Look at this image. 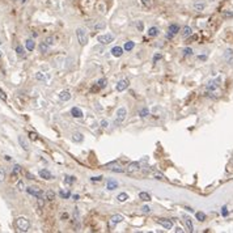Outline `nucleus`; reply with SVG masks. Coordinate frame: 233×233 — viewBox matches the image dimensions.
Instances as JSON below:
<instances>
[{"mask_svg": "<svg viewBox=\"0 0 233 233\" xmlns=\"http://www.w3.org/2000/svg\"><path fill=\"white\" fill-rule=\"evenodd\" d=\"M23 2H26V0H23Z\"/></svg>", "mask_w": 233, "mask_h": 233, "instance_id": "54", "label": "nucleus"}, {"mask_svg": "<svg viewBox=\"0 0 233 233\" xmlns=\"http://www.w3.org/2000/svg\"><path fill=\"white\" fill-rule=\"evenodd\" d=\"M114 41V36L110 33H108V34H104V36H100L98 37V42L101 43V45H109V43H111Z\"/></svg>", "mask_w": 233, "mask_h": 233, "instance_id": "5", "label": "nucleus"}, {"mask_svg": "<svg viewBox=\"0 0 233 233\" xmlns=\"http://www.w3.org/2000/svg\"><path fill=\"white\" fill-rule=\"evenodd\" d=\"M183 54H185V55H192V50L187 47V49H185V50H183Z\"/></svg>", "mask_w": 233, "mask_h": 233, "instance_id": "44", "label": "nucleus"}, {"mask_svg": "<svg viewBox=\"0 0 233 233\" xmlns=\"http://www.w3.org/2000/svg\"><path fill=\"white\" fill-rule=\"evenodd\" d=\"M16 228L19 232H28L30 229V221L25 216H19L16 219Z\"/></svg>", "mask_w": 233, "mask_h": 233, "instance_id": "1", "label": "nucleus"}, {"mask_svg": "<svg viewBox=\"0 0 233 233\" xmlns=\"http://www.w3.org/2000/svg\"><path fill=\"white\" fill-rule=\"evenodd\" d=\"M191 34H192V30H191V28H190V26H185V28L182 29V36H183L185 38L190 37Z\"/></svg>", "mask_w": 233, "mask_h": 233, "instance_id": "22", "label": "nucleus"}, {"mask_svg": "<svg viewBox=\"0 0 233 233\" xmlns=\"http://www.w3.org/2000/svg\"><path fill=\"white\" fill-rule=\"evenodd\" d=\"M129 84H130L129 80H121V81H118V83H117V86H115V88H117V90H118V92H123L125 89H127Z\"/></svg>", "mask_w": 233, "mask_h": 233, "instance_id": "9", "label": "nucleus"}, {"mask_svg": "<svg viewBox=\"0 0 233 233\" xmlns=\"http://www.w3.org/2000/svg\"><path fill=\"white\" fill-rule=\"evenodd\" d=\"M75 181H76V178L72 177V175H65V177H64V182L67 183V185H71V183H73Z\"/></svg>", "mask_w": 233, "mask_h": 233, "instance_id": "31", "label": "nucleus"}, {"mask_svg": "<svg viewBox=\"0 0 233 233\" xmlns=\"http://www.w3.org/2000/svg\"><path fill=\"white\" fill-rule=\"evenodd\" d=\"M100 179H102V177H93L92 181H100Z\"/></svg>", "mask_w": 233, "mask_h": 233, "instance_id": "49", "label": "nucleus"}, {"mask_svg": "<svg viewBox=\"0 0 233 233\" xmlns=\"http://www.w3.org/2000/svg\"><path fill=\"white\" fill-rule=\"evenodd\" d=\"M0 98H2L3 101H7V94L4 93V90L0 88Z\"/></svg>", "mask_w": 233, "mask_h": 233, "instance_id": "42", "label": "nucleus"}, {"mask_svg": "<svg viewBox=\"0 0 233 233\" xmlns=\"http://www.w3.org/2000/svg\"><path fill=\"white\" fill-rule=\"evenodd\" d=\"M26 191H28V194L36 196L37 199H39V198H42V199H43V196H45L43 191L38 186H29V187H26Z\"/></svg>", "mask_w": 233, "mask_h": 233, "instance_id": "4", "label": "nucleus"}, {"mask_svg": "<svg viewBox=\"0 0 233 233\" xmlns=\"http://www.w3.org/2000/svg\"><path fill=\"white\" fill-rule=\"evenodd\" d=\"M148 114H149V110H148V109H142V110H140V114H139V115L142 117V118H144V117H147Z\"/></svg>", "mask_w": 233, "mask_h": 233, "instance_id": "39", "label": "nucleus"}, {"mask_svg": "<svg viewBox=\"0 0 233 233\" xmlns=\"http://www.w3.org/2000/svg\"><path fill=\"white\" fill-rule=\"evenodd\" d=\"M5 177H7V172L4 168H0V185H2L4 181H5Z\"/></svg>", "mask_w": 233, "mask_h": 233, "instance_id": "30", "label": "nucleus"}, {"mask_svg": "<svg viewBox=\"0 0 233 233\" xmlns=\"http://www.w3.org/2000/svg\"><path fill=\"white\" fill-rule=\"evenodd\" d=\"M135 47V43L132 42V41H127L126 43H125V47H123V49H125L126 51H131Z\"/></svg>", "mask_w": 233, "mask_h": 233, "instance_id": "27", "label": "nucleus"}, {"mask_svg": "<svg viewBox=\"0 0 233 233\" xmlns=\"http://www.w3.org/2000/svg\"><path fill=\"white\" fill-rule=\"evenodd\" d=\"M157 223L160 224V225H162L165 228V229H172L173 228V221L172 220H169V219H157Z\"/></svg>", "mask_w": 233, "mask_h": 233, "instance_id": "7", "label": "nucleus"}, {"mask_svg": "<svg viewBox=\"0 0 233 233\" xmlns=\"http://www.w3.org/2000/svg\"><path fill=\"white\" fill-rule=\"evenodd\" d=\"M101 126H102L104 129H108V127H109V123H108V121H102V122H101Z\"/></svg>", "mask_w": 233, "mask_h": 233, "instance_id": "47", "label": "nucleus"}, {"mask_svg": "<svg viewBox=\"0 0 233 233\" xmlns=\"http://www.w3.org/2000/svg\"><path fill=\"white\" fill-rule=\"evenodd\" d=\"M126 115H127L126 108H119V109L117 110V117H115V121H114V125H115V126H119L121 123L126 119Z\"/></svg>", "mask_w": 233, "mask_h": 233, "instance_id": "3", "label": "nucleus"}, {"mask_svg": "<svg viewBox=\"0 0 233 233\" xmlns=\"http://www.w3.org/2000/svg\"><path fill=\"white\" fill-rule=\"evenodd\" d=\"M16 52L19 56H25V51H24V47L23 46H17L16 47Z\"/></svg>", "mask_w": 233, "mask_h": 233, "instance_id": "35", "label": "nucleus"}, {"mask_svg": "<svg viewBox=\"0 0 233 233\" xmlns=\"http://www.w3.org/2000/svg\"><path fill=\"white\" fill-rule=\"evenodd\" d=\"M229 166H231V168H233V156H232V159H231V162H229Z\"/></svg>", "mask_w": 233, "mask_h": 233, "instance_id": "51", "label": "nucleus"}, {"mask_svg": "<svg viewBox=\"0 0 233 233\" xmlns=\"http://www.w3.org/2000/svg\"><path fill=\"white\" fill-rule=\"evenodd\" d=\"M25 46H26V49H28V51H33L34 47H36V42H34L33 39H26Z\"/></svg>", "mask_w": 233, "mask_h": 233, "instance_id": "18", "label": "nucleus"}, {"mask_svg": "<svg viewBox=\"0 0 233 233\" xmlns=\"http://www.w3.org/2000/svg\"><path fill=\"white\" fill-rule=\"evenodd\" d=\"M139 169H140V162L134 161V162H131V164H130L129 166H127L126 173H127V174H134V173L138 172Z\"/></svg>", "mask_w": 233, "mask_h": 233, "instance_id": "6", "label": "nucleus"}, {"mask_svg": "<svg viewBox=\"0 0 233 233\" xmlns=\"http://www.w3.org/2000/svg\"><path fill=\"white\" fill-rule=\"evenodd\" d=\"M83 135L80 134V132H73V135H72V140L73 142H83Z\"/></svg>", "mask_w": 233, "mask_h": 233, "instance_id": "29", "label": "nucleus"}, {"mask_svg": "<svg viewBox=\"0 0 233 233\" xmlns=\"http://www.w3.org/2000/svg\"><path fill=\"white\" fill-rule=\"evenodd\" d=\"M106 84H108V80H106V79H100V80H98V83H97L98 88H101V89L106 86Z\"/></svg>", "mask_w": 233, "mask_h": 233, "instance_id": "34", "label": "nucleus"}, {"mask_svg": "<svg viewBox=\"0 0 233 233\" xmlns=\"http://www.w3.org/2000/svg\"><path fill=\"white\" fill-rule=\"evenodd\" d=\"M142 212L143 214H149V212H151V207H149V206H143V207H142Z\"/></svg>", "mask_w": 233, "mask_h": 233, "instance_id": "40", "label": "nucleus"}, {"mask_svg": "<svg viewBox=\"0 0 233 233\" xmlns=\"http://www.w3.org/2000/svg\"><path fill=\"white\" fill-rule=\"evenodd\" d=\"M30 135H32V139H36V138H37V136H36V134H33V132L30 134Z\"/></svg>", "mask_w": 233, "mask_h": 233, "instance_id": "53", "label": "nucleus"}, {"mask_svg": "<svg viewBox=\"0 0 233 233\" xmlns=\"http://www.w3.org/2000/svg\"><path fill=\"white\" fill-rule=\"evenodd\" d=\"M36 77L38 79L39 81H46V79H47L42 72H37V73H36Z\"/></svg>", "mask_w": 233, "mask_h": 233, "instance_id": "38", "label": "nucleus"}, {"mask_svg": "<svg viewBox=\"0 0 233 233\" xmlns=\"http://www.w3.org/2000/svg\"><path fill=\"white\" fill-rule=\"evenodd\" d=\"M108 169L113 170V172H118V173H123L125 170H123L119 165H108Z\"/></svg>", "mask_w": 233, "mask_h": 233, "instance_id": "25", "label": "nucleus"}, {"mask_svg": "<svg viewBox=\"0 0 233 233\" xmlns=\"http://www.w3.org/2000/svg\"><path fill=\"white\" fill-rule=\"evenodd\" d=\"M76 36H77V41L81 46H85L88 43V34L83 28H79L76 30Z\"/></svg>", "mask_w": 233, "mask_h": 233, "instance_id": "2", "label": "nucleus"}, {"mask_svg": "<svg viewBox=\"0 0 233 233\" xmlns=\"http://www.w3.org/2000/svg\"><path fill=\"white\" fill-rule=\"evenodd\" d=\"M39 177H42L43 179H52V178H54V177H52V174H51L47 169L39 170Z\"/></svg>", "mask_w": 233, "mask_h": 233, "instance_id": "13", "label": "nucleus"}, {"mask_svg": "<svg viewBox=\"0 0 233 233\" xmlns=\"http://www.w3.org/2000/svg\"><path fill=\"white\" fill-rule=\"evenodd\" d=\"M71 114L73 118H81L83 117V111L79 108H72L71 109Z\"/></svg>", "mask_w": 233, "mask_h": 233, "instance_id": "17", "label": "nucleus"}, {"mask_svg": "<svg viewBox=\"0 0 233 233\" xmlns=\"http://www.w3.org/2000/svg\"><path fill=\"white\" fill-rule=\"evenodd\" d=\"M117 199L119 200V202H126L127 199H129V195H127L126 192H121V194L117 196Z\"/></svg>", "mask_w": 233, "mask_h": 233, "instance_id": "33", "label": "nucleus"}, {"mask_svg": "<svg viewBox=\"0 0 233 233\" xmlns=\"http://www.w3.org/2000/svg\"><path fill=\"white\" fill-rule=\"evenodd\" d=\"M195 8L198 11H203V8H204V4H196Z\"/></svg>", "mask_w": 233, "mask_h": 233, "instance_id": "46", "label": "nucleus"}, {"mask_svg": "<svg viewBox=\"0 0 233 233\" xmlns=\"http://www.w3.org/2000/svg\"><path fill=\"white\" fill-rule=\"evenodd\" d=\"M157 34H159V29H157L156 26H152V28L148 29V36L149 37H156Z\"/></svg>", "mask_w": 233, "mask_h": 233, "instance_id": "24", "label": "nucleus"}, {"mask_svg": "<svg viewBox=\"0 0 233 233\" xmlns=\"http://www.w3.org/2000/svg\"><path fill=\"white\" fill-rule=\"evenodd\" d=\"M224 59L228 62V64L233 65V50H231V49L225 50V52H224Z\"/></svg>", "mask_w": 233, "mask_h": 233, "instance_id": "10", "label": "nucleus"}, {"mask_svg": "<svg viewBox=\"0 0 233 233\" xmlns=\"http://www.w3.org/2000/svg\"><path fill=\"white\" fill-rule=\"evenodd\" d=\"M175 232H177V233H182V232H183V229H182V228H179V227H178L177 229H175Z\"/></svg>", "mask_w": 233, "mask_h": 233, "instance_id": "50", "label": "nucleus"}, {"mask_svg": "<svg viewBox=\"0 0 233 233\" xmlns=\"http://www.w3.org/2000/svg\"><path fill=\"white\" fill-rule=\"evenodd\" d=\"M59 100L60 101H69L71 100V93H69V90H62L59 93Z\"/></svg>", "mask_w": 233, "mask_h": 233, "instance_id": "12", "label": "nucleus"}, {"mask_svg": "<svg viewBox=\"0 0 233 233\" xmlns=\"http://www.w3.org/2000/svg\"><path fill=\"white\" fill-rule=\"evenodd\" d=\"M49 45H47V43L45 42V41H43V42H41V43H39V51H41L42 52V54H46V52L47 51H49Z\"/></svg>", "mask_w": 233, "mask_h": 233, "instance_id": "20", "label": "nucleus"}, {"mask_svg": "<svg viewBox=\"0 0 233 233\" xmlns=\"http://www.w3.org/2000/svg\"><path fill=\"white\" fill-rule=\"evenodd\" d=\"M106 187H108V190H114V189L118 187V182L114 181V179H108L106 181Z\"/></svg>", "mask_w": 233, "mask_h": 233, "instance_id": "16", "label": "nucleus"}, {"mask_svg": "<svg viewBox=\"0 0 233 233\" xmlns=\"http://www.w3.org/2000/svg\"><path fill=\"white\" fill-rule=\"evenodd\" d=\"M19 143H20V146L25 149V151H29V143H28V139H26L24 135H20V136H19Z\"/></svg>", "mask_w": 233, "mask_h": 233, "instance_id": "11", "label": "nucleus"}, {"mask_svg": "<svg viewBox=\"0 0 233 233\" xmlns=\"http://www.w3.org/2000/svg\"><path fill=\"white\" fill-rule=\"evenodd\" d=\"M73 199H75V200H79V199H80V196H79V195H73Z\"/></svg>", "mask_w": 233, "mask_h": 233, "instance_id": "52", "label": "nucleus"}, {"mask_svg": "<svg viewBox=\"0 0 233 233\" xmlns=\"http://www.w3.org/2000/svg\"><path fill=\"white\" fill-rule=\"evenodd\" d=\"M45 198H46L47 200H54L55 199V192L52 191V190H47L45 192Z\"/></svg>", "mask_w": 233, "mask_h": 233, "instance_id": "26", "label": "nucleus"}, {"mask_svg": "<svg viewBox=\"0 0 233 233\" xmlns=\"http://www.w3.org/2000/svg\"><path fill=\"white\" fill-rule=\"evenodd\" d=\"M102 28H105V24H104V23H101V24H97V25H96V29H102Z\"/></svg>", "mask_w": 233, "mask_h": 233, "instance_id": "48", "label": "nucleus"}, {"mask_svg": "<svg viewBox=\"0 0 233 233\" xmlns=\"http://www.w3.org/2000/svg\"><path fill=\"white\" fill-rule=\"evenodd\" d=\"M185 224H186V228H187V231L189 232H194V227H192V221H191V219L189 217V216H185Z\"/></svg>", "mask_w": 233, "mask_h": 233, "instance_id": "15", "label": "nucleus"}, {"mask_svg": "<svg viewBox=\"0 0 233 233\" xmlns=\"http://www.w3.org/2000/svg\"><path fill=\"white\" fill-rule=\"evenodd\" d=\"M111 54L115 56V58H119V56L123 55V49H122V47H119V46L113 47V49H111Z\"/></svg>", "mask_w": 233, "mask_h": 233, "instance_id": "14", "label": "nucleus"}, {"mask_svg": "<svg viewBox=\"0 0 233 233\" xmlns=\"http://www.w3.org/2000/svg\"><path fill=\"white\" fill-rule=\"evenodd\" d=\"M17 187H19V190L23 191L24 189H25V185H24V182H23V181H19V183H17Z\"/></svg>", "mask_w": 233, "mask_h": 233, "instance_id": "43", "label": "nucleus"}, {"mask_svg": "<svg viewBox=\"0 0 233 233\" xmlns=\"http://www.w3.org/2000/svg\"><path fill=\"white\" fill-rule=\"evenodd\" d=\"M139 198H140L142 200H144V202H149V200L152 199L151 195H149L148 192H146V191H142V192H140V194H139Z\"/></svg>", "mask_w": 233, "mask_h": 233, "instance_id": "23", "label": "nucleus"}, {"mask_svg": "<svg viewBox=\"0 0 233 233\" xmlns=\"http://www.w3.org/2000/svg\"><path fill=\"white\" fill-rule=\"evenodd\" d=\"M195 216H196V219H198L199 221H204V220H206V214H204V212H196Z\"/></svg>", "mask_w": 233, "mask_h": 233, "instance_id": "36", "label": "nucleus"}, {"mask_svg": "<svg viewBox=\"0 0 233 233\" xmlns=\"http://www.w3.org/2000/svg\"><path fill=\"white\" fill-rule=\"evenodd\" d=\"M140 2L143 3L144 7H147V8H149V9H151V8L155 7V2H156V0H140Z\"/></svg>", "mask_w": 233, "mask_h": 233, "instance_id": "21", "label": "nucleus"}, {"mask_svg": "<svg viewBox=\"0 0 233 233\" xmlns=\"http://www.w3.org/2000/svg\"><path fill=\"white\" fill-rule=\"evenodd\" d=\"M20 172H21V166H20V165H15V166H13V170H12V174H13V175L20 174Z\"/></svg>", "mask_w": 233, "mask_h": 233, "instance_id": "37", "label": "nucleus"}, {"mask_svg": "<svg viewBox=\"0 0 233 233\" xmlns=\"http://www.w3.org/2000/svg\"><path fill=\"white\" fill-rule=\"evenodd\" d=\"M121 221H123V216L122 215H113L110 217V220H109V224H110V227H115L117 224H119Z\"/></svg>", "mask_w": 233, "mask_h": 233, "instance_id": "8", "label": "nucleus"}, {"mask_svg": "<svg viewBox=\"0 0 233 233\" xmlns=\"http://www.w3.org/2000/svg\"><path fill=\"white\" fill-rule=\"evenodd\" d=\"M179 32V26L177 24H170L169 25V33H172L173 36H175Z\"/></svg>", "mask_w": 233, "mask_h": 233, "instance_id": "19", "label": "nucleus"}, {"mask_svg": "<svg viewBox=\"0 0 233 233\" xmlns=\"http://www.w3.org/2000/svg\"><path fill=\"white\" fill-rule=\"evenodd\" d=\"M45 42H46L49 46H52V45H54V38H52V37H47Z\"/></svg>", "mask_w": 233, "mask_h": 233, "instance_id": "41", "label": "nucleus"}, {"mask_svg": "<svg viewBox=\"0 0 233 233\" xmlns=\"http://www.w3.org/2000/svg\"><path fill=\"white\" fill-rule=\"evenodd\" d=\"M59 195L62 196V198H63V199H67V198H69V196H71V192H69L68 190H60L59 191Z\"/></svg>", "mask_w": 233, "mask_h": 233, "instance_id": "32", "label": "nucleus"}, {"mask_svg": "<svg viewBox=\"0 0 233 233\" xmlns=\"http://www.w3.org/2000/svg\"><path fill=\"white\" fill-rule=\"evenodd\" d=\"M153 175H155V178H157V179H161V181H165L164 174H162L161 172H159V170L153 169Z\"/></svg>", "mask_w": 233, "mask_h": 233, "instance_id": "28", "label": "nucleus"}, {"mask_svg": "<svg viewBox=\"0 0 233 233\" xmlns=\"http://www.w3.org/2000/svg\"><path fill=\"white\" fill-rule=\"evenodd\" d=\"M160 59H161V54H155V56H153V62L156 63V62L160 60Z\"/></svg>", "mask_w": 233, "mask_h": 233, "instance_id": "45", "label": "nucleus"}]
</instances>
